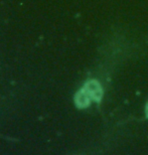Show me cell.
I'll use <instances>...</instances> for the list:
<instances>
[{
    "mask_svg": "<svg viewBox=\"0 0 148 155\" xmlns=\"http://www.w3.org/2000/svg\"><path fill=\"white\" fill-rule=\"evenodd\" d=\"M84 90L87 92V94L90 96L91 99H93V100L97 102L101 100L102 89H101V86L99 85V83L96 82V81H89L88 83H86Z\"/></svg>",
    "mask_w": 148,
    "mask_h": 155,
    "instance_id": "6da1fadb",
    "label": "cell"
},
{
    "mask_svg": "<svg viewBox=\"0 0 148 155\" xmlns=\"http://www.w3.org/2000/svg\"><path fill=\"white\" fill-rule=\"evenodd\" d=\"M90 99H91L90 96H89L87 94V92L83 89L77 93L76 98H75L76 105L79 108H86L89 104H90Z\"/></svg>",
    "mask_w": 148,
    "mask_h": 155,
    "instance_id": "7a4b0ae2",
    "label": "cell"
},
{
    "mask_svg": "<svg viewBox=\"0 0 148 155\" xmlns=\"http://www.w3.org/2000/svg\"><path fill=\"white\" fill-rule=\"evenodd\" d=\"M146 115L148 117V104H147V106H146Z\"/></svg>",
    "mask_w": 148,
    "mask_h": 155,
    "instance_id": "3957f363",
    "label": "cell"
}]
</instances>
